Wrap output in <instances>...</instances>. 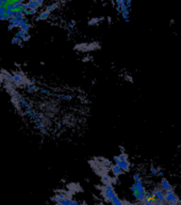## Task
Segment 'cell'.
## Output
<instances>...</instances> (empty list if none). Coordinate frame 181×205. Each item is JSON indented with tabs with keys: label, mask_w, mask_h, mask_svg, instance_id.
<instances>
[{
	"label": "cell",
	"mask_w": 181,
	"mask_h": 205,
	"mask_svg": "<svg viewBox=\"0 0 181 205\" xmlns=\"http://www.w3.org/2000/svg\"><path fill=\"white\" fill-rule=\"evenodd\" d=\"M58 7H59V4H58V3H52V4L47 5L46 9H45V11H47V12L51 13L52 11H54L55 9H58Z\"/></svg>",
	"instance_id": "9c48e42d"
},
{
	"label": "cell",
	"mask_w": 181,
	"mask_h": 205,
	"mask_svg": "<svg viewBox=\"0 0 181 205\" xmlns=\"http://www.w3.org/2000/svg\"><path fill=\"white\" fill-rule=\"evenodd\" d=\"M9 19H10V17L7 15V13H0V21H9Z\"/></svg>",
	"instance_id": "9a60e30c"
},
{
	"label": "cell",
	"mask_w": 181,
	"mask_h": 205,
	"mask_svg": "<svg viewBox=\"0 0 181 205\" xmlns=\"http://www.w3.org/2000/svg\"><path fill=\"white\" fill-rule=\"evenodd\" d=\"M110 170H111L112 174H113V175H115V176H119V175H122V174L124 173V171H123L122 169L119 168L117 165H113V166H111Z\"/></svg>",
	"instance_id": "52a82bcc"
},
{
	"label": "cell",
	"mask_w": 181,
	"mask_h": 205,
	"mask_svg": "<svg viewBox=\"0 0 181 205\" xmlns=\"http://www.w3.org/2000/svg\"><path fill=\"white\" fill-rule=\"evenodd\" d=\"M15 18L18 19V21H23V19L26 18V16H25V13H20V12H17V13H16Z\"/></svg>",
	"instance_id": "4fadbf2b"
},
{
	"label": "cell",
	"mask_w": 181,
	"mask_h": 205,
	"mask_svg": "<svg viewBox=\"0 0 181 205\" xmlns=\"http://www.w3.org/2000/svg\"><path fill=\"white\" fill-rule=\"evenodd\" d=\"M8 21L10 23V25H11V24H14V21H15V17H12V18H10Z\"/></svg>",
	"instance_id": "7402d4cb"
},
{
	"label": "cell",
	"mask_w": 181,
	"mask_h": 205,
	"mask_svg": "<svg viewBox=\"0 0 181 205\" xmlns=\"http://www.w3.org/2000/svg\"><path fill=\"white\" fill-rule=\"evenodd\" d=\"M164 201H165V203L168 205H178L179 204L178 195H177L173 190L164 191Z\"/></svg>",
	"instance_id": "3957f363"
},
{
	"label": "cell",
	"mask_w": 181,
	"mask_h": 205,
	"mask_svg": "<svg viewBox=\"0 0 181 205\" xmlns=\"http://www.w3.org/2000/svg\"><path fill=\"white\" fill-rule=\"evenodd\" d=\"M52 200L57 203V205H81L76 201L72 200L65 193H57L54 197H52Z\"/></svg>",
	"instance_id": "7a4b0ae2"
},
{
	"label": "cell",
	"mask_w": 181,
	"mask_h": 205,
	"mask_svg": "<svg viewBox=\"0 0 181 205\" xmlns=\"http://www.w3.org/2000/svg\"><path fill=\"white\" fill-rule=\"evenodd\" d=\"M131 192H132V195H133V197H134L137 201H140V202H142V203L144 202V201L148 200L150 198V195L147 193V191L145 189L144 184H143L142 181H141V182L134 183V184L132 185Z\"/></svg>",
	"instance_id": "6da1fadb"
},
{
	"label": "cell",
	"mask_w": 181,
	"mask_h": 205,
	"mask_svg": "<svg viewBox=\"0 0 181 205\" xmlns=\"http://www.w3.org/2000/svg\"><path fill=\"white\" fill-rule=\"evenodd\" d=\"M30 37H31V34H27L26 37H23V42H27V41H29V40H30Z\"/></svg>",
	"instance_id": "e0dca14e"
},
{
	"label": "cell",
	"mask_w": 181,
	"mask_h": 205,
	"mask_svg": "<svg viewBox=\"0 0 181 205\" xmlns=\"http://www.w3.org/2000/svg\"><path fill=\"white\" fill-rule=\"evenodd\" d=\"M150 170H151V173H153V174H158V171H157V169L153 168V167H151V169H150Z\"/></svg>",
	"instance_id": "d6986e66"
},
{
	"label": "cell",
	"mask_w": 181,
	"mask_h": 205,
	"mask_svg": "<svg viewBox=\"0 0 181 205\" xmlns=\"http://www.w3.org/2000/svg\"><path fill=\"white\" fill-rule=\"evenodd\" d=\"M21 43H23V40H21L20 37H14L13 39H12V44L20 45V46H21Z\"/></svg>",
	"instance_id": "7c38bea8"
},
{
	"label": "cell",
	"mask_w": 181,
	"mask_h": 205,
	"mask_svg": "<svg viewBox=\"0 0 181 205\" xmlns=\"http://www.w3.org/2000/svg\"><path fill=\"white\" fill-rule=\"evenodd\" d=\"M27 34H29V33H27L26 31H23V30H20V29H19V30H18V31L15 33V37H20V39H23V37H26Z\"/></svg>",
	"instance_id": "8fae6325"
},
{
	"label": "cell",
	"mask_w": 181,
	"mask_h": 205,
	"mask_svg": "<svg viewBox=\"0 0 181 205\" xmlns=\"http://www.w3.org/2000/svg\"><path fill=\"white\" fill-rule=\"evenodd\" d=\"M15 28V26H14L13 24H11V25H9V27H8V30H12V29H14Z\"/></svg>",
	"instance_id": "ffe728a7"
},
{
	"label": "cell",
	"mask_w": 181,
	"mask_h": 205,
	"mask_svg": "<svg viewBox=\"0 0 181 205\" xmlns=\"http://www.w3.org/2000/svg\"><path fill=\"white\" fill-rule=\"evenodd\" d=\"M113 161L115 162V165H117L124 172L130 171V162L128 159H127V160H119L118 156H115V157H113Z\"/></svg>",
	"instance_id": "277c9868"
},
{
	"label": "cell",
	"mask_w": 181,
	"mask_h": 205,
	"mask_svg": "<svg viewBox=\"0 0 181 205\" xmlns=\"http://www.w3.org/2000/svg\"><path fill=\"white\" fill-rule=\"evenodd\" d=\"M50 17V13L47 12V11H43L39 14V16L36 17V21H45V19L49 18Z\"/></svg>",
	"instance_id": "ba28073f"
},
{
	"label": "cell",
	"mask_w": 181,
	"mask_h": 205,
	"mask_svg": "<svg viewBox=\"0 0 181 205\" xmlns=\"http://www.w3.org/2000/svg\"><path fill=\"white\" fill-rule=\"evenodd\" d=\"M39 89H37V87L35 86V84H28L27 86V91L29 92V93H34L35 91H37Z\"/></svg>",
	"instance_id": "30bf717a"
},
{
	"label": "cell",
	"mask_w": 181,
	"mask_h": 205,
	"mask_svg": "<svg viewBox=\"0 0 181 205\" xmlns=\"http://www.w3.org/2000/svg\"><path fill=\"white\" fill-rule=\"evenodd\" d=\"M12 103H13L15 106H18V104H20V103H19V99L17 98V96H14V97H12Z\"/></svg>",
	"instance_id": "2e32d148"
},
{
	"label": "cell",
	"mask_w": 181,
	"mask_h": 205,
	"mask_svg": "<svg viewBox=\"0 0 181 205\" xmlns=\"http://www.w3.org/2000/svg\"><path fill=\"white\" fill-rule=\"evenodd\" d=\"M39 91H41V92H43V93H48V94L50 93V92L48 91V90H45V89H39Z\"/></svg>",
	"instance_id": "44dd1931"
},
{
	"label": "cell",
	"mask_w": 181,
	"mask_h": 205,
	"mask_svg": "<svg viewBox=\"0 0 181 205\" xmlns=\"http://www.w3.org/2000/svg\"><path fill=\"white\" fill-rule=\"evenodd\" d=\"M43 3H44L43 0H29L27 2V5H28L29 10H37L43 5Z\"/></svg>",
	"instance_id": "5b68a950"
},
{
	"label": "cell",
	"mask_w": 181,
	"mask_h": 205,
	"mask_svg": "<svg viewBox=\"0 0 181 205\" xmlns=\"http://www.w3.org/2000/svg\"><path fill=\"white\" fill-rule=\"evenodd\" d=\"M161 189L163 191H168V190H173V187H172V185L169 184L167 179H162V181H161Z\"/></svg>",
	"instance_id": "8992f818"
},
{
	"label": "cell",
	"mask_w": 181,
	"mask_h": 205,
	"mask_svg": "<svg viewBox=\"0 0 181 205\" xmlns=\"http://www.w3.org/2000/svg\"><path fill=\"white\" fill-rule=\"evenodd\" d=\"M0 13L1 14L7 13V8H5V7H1V8H0Z\"/></svg>",
	"instance_id": "ac0fdd59"
},
{
	"label": "cell",
	"mask_w": 181,
	"mask_h": 205,
	"mask_svg": "<svg viewBox=\"0 0 181 205\" xmlns=\"http://www.w3.org/2000/svg\"><path fill=\"white\" fill-rule=\"evenodd\" d=\"M37 12V10H28L25 12V16H31V15H34V14Z\"/></svg>",
	"instance_id": "5bb4252c"
}]
</instances>
